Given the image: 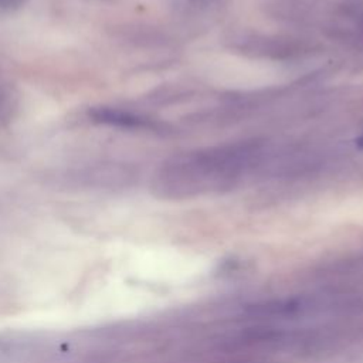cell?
Here are the masks:
<instances>
[{"label": "cell", "instance_id": "cell-2", "mask_svg": "<svg viewBox=\"0 0 363 363\" xmlns=\"http://www.w3.org/2000/svg\"><path fill=\"white\" fill-rule=\"evenodd\" d=\"M88 116L94 123L115 128V129H126V130H149V132H162L163 125L153 121L149 116L118 108L99 105L92 106L88 111Z\"/></svg>", "mask_w": 363, "mask_h": 363}, {"label": "cell", "instance_id": "cell-1", "mask_svg": "<svg viewBox=\"0 0 363 363\" xmlns=\"http://www.w3.org/2000/svg\"><path fill=\"white\" fill-rule=\"evenodd\" d=\"M267 150L259 142H242L186 152L157 169L155 189L167 197H190L231 187L250 170L261 169Z\"/></svg>", "mask_w": 363, "mask_h": 363}, {"label": "cell", "instance_id": "cell-4", "mask_svg": "<svg viewBox=\"0 0 363 363\" xmlns=\"http://www.w3.org/2000/svg\"><path fill=\"white\" fill-rule=\"evenodd\" d=\"M24 0H0V13H9L20 9Z\"/></svg>", "mask_w": 363, "mask_h": 363}, {"label": "cell", "instance_id": "cell-3", "mask_svg": "<svg viewBox=\"0 0 363 363\" xmlns=\"http://www.w3.org/2000/svg\"><path fill=\"white\" fill-rule=\"evenodd\" d=\"M174 6L190 16H201L218 9L224 0H173Z\"/></svg>", "mask_w": 363, "mask_h": 363}]
</instances>
